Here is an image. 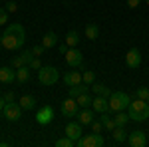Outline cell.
Here are the masks:
<instances>
[{
	"label": "cell",
	"instance_id": "23",
	"mask_svg": "<svg viewBox=\"0 0 149 147\" xmlns=\"http://www.w3.org/2000/svg\"><path fill=\"white\" fill-rule=\"evenodd\" d=\"M16 79H18L20 84H26V82L30 79V68H28V66L18 68V70H16Z\"/></svg>",
	"mask_w": 149,
	"mask_h": 147
},
{
	"label": "cell",
	"instance_id": "35",
	"mask_svg": "<svg viewBox=\"0 0 149 147\" xmlns=\"http://www.w3.org/2000/svg\"><path fill=\"white\" fill-rule=\"evenodd\" d=\"M44 50H46V48H44L42 44H40V46L36 44L34 48H32V52H34V56H36V58H40V56H42V54H44Z\"/></svg>",
	"mask_w": 149,
	"mask_h": 147
},
{
	"label": "cell",
	"instance_id": "2",
	"mask_svg": "<svg viewBox=\"0 0 149 147\" xmlns=\"http://www.w3.org/2000/svg\"><path fill=\"white\" fill-rule=\"evenodd\" d=\"M127 113L131 117V121H145L149 117V105L145 100H139L135 98V102H129V107H127Z\"/></svg>",
	"mask_w": 149,
	"mask_h": 147
},
{
	"label": "cell",
	"instance_id": "7",
	"mask_svg": "<svg viewBox=\"0 0 149 147\" xmlns=\"http://www.w3.org/2000/svg\"><path fill=\"white\" fill-rule=\"evenodd\" d=\"M60 111H62L64 117H76L78 111H80V105H78V102H76L74 98H68V100H64V102H62Z\"/></svg>",
	"mask_w": 149,
	"mask_h": 147
},
{
	"label": "cell",
	"instance_id": "6",
	"mask_svg": "<svg viewBox=\"0 0 149 147\" xmlns=\"http://www.w3.org/2000/svg\"><path fill=\"white\" fill-rule=\"evenodd\" d=\"M2 115L8 119V121H18L22 117V105L18 102H6L4 109H2Z\"/></svg>",
	"mask_w": 149,
	"mask_h": 147
},
{
	"label": "cell",
	"instance_id": "30",
	"mask_svg": "<svg viewBox=\"0 0 149 147\" xmlns=\"http://www.w3.org/2000/svg\"><path fill=\"white\" fill-rule=\"evenodd\" d=\"M10 66L14 70H18V68H22V66H26V64H24V60H22V56H14L10 60Z\"/></svg>",
	"mask_w": 149,
	"mask_h": 147
},
{
	"label": "cell",
	"instance_id": "27",
	"mask_svg": "<svg viewBox=\"0 0 149 147\" xmlns=\"http://www.w3.org/2000/svg\"><path fill=\"white\" fill-rule=\"evenodd\" d=\"M81 82H84V84H88V86H92L93 82H95V72H92V70H86V72L81 74Z\"/></svg>",
	"mask_w": 149,
	"mask_h": 147
},
{
	"label": "cell",
	"instance_id": "10",
	"mask_svg": "<svg viewBox=\"0 0 149 147\" xmlns=\"http://www.w3.org/2000/svg\"><path fill=\"white\" fill-rule=\"evenodd\" d=\"M52 119H54V109H52L50 105L40 107L38 113H36V121H38V125H50Z\"/></svg>",
	"mask_w": 149,
	"mask_h": 147
},
{
	"label": "cell",
	"instance_id": "21",
	"mask_svg": "<svg viewBox=\"0 0 149 147\" xmlns=\"http://www.w3.org/2000/svg\"><path fill=\"white\" fill-rule=\"evenodd\" d=\"M70 90V98H78V95H81V93H88V90H90V86L88 84H78V86H72V88H68Z\"/></svg>",
	"mask_w": 149,
	"mask_h": 147
},
{
	"label": "cell",
	"instance_id": "25",
	"mask_svg": "<svg viewBox=\"0 0 149 147\" xmlns=\"http://www.w3.org/2000/svg\"><path fill=\"white\" fill-rule=\"evenodd\" d=\"M78 42H80V34H78L76 30H68V34H66V44H68L70 48H76Z\"/></svg>",
	"mask_w": 149,
	"mask_h": 147
},
{
	"label": "cell",
	"instance_id": "32",
	"mask_svg": "<svg viewBox=\"0 0 149 147\" xmlns=\"http://www.w3.org/2000/svg\"><path fill=\"white\" fill-rule=\"evenodd\" d=\"M102 129H103L102 119H100V121H95V119H93V121H92V131H95V133H102Z\"/></svg>",
	"mask_w": 149,
	"mask_h": 147
},
{
	"label": "cell",
	"instance_id": "11",
	"mask_svg": "<svg viewBox=\"0 0 149 147\" xmlns=\"http://www.w3.org/2000/svg\"><path fill=\"white\" fill-rule=\"evenodd\" d=\"M66 135L72 137L74 141H78L84 135V125L80 121H68V125H66Z\"/></svg>",
	"mask_w": 149,
	"mask_h": 147
},
{
	"label": "cell",
	"instance_id": "37",
	"mask_svg": "<svg viewBox=\"0 0 149 147\" xmlns=\"http://www.w3.org/2000/svg\"><path fill=\"white\" fill-rule=\"evenodd\" d=\"M14 98H16L14 91H6V93H4V102H14Z\"/></svg>",
	"mask_w": 149,
	"mask_h": 147
},
{
	"label": "cell",
	"instance_id": "1",
	"mask_svg": "<svg viewBox=\"0 0 149 147\" xmlns=\"http://www.w3.org/2000/svg\"><path fill=\"white\" fill-rule=\"evenodd\" d=\"M24 42H26V30H24L22 24H18V22L8 24L4 34H2V48H6L10 52H16V50H22Z\"/></svg>",
	"mask_w": 149,
	"mask_h": 147
},
{
	"label": "cell",
	"instance_id": "31",
	"mask_svg": "<svg viewBox=\"0 0 149 147\" xmlns=\"http://www.w3.org/2000/svg\"><path fill=\"white\" fill-rule=\"evenodd\" d=\"M34 58L36 56H34V52H32V50H24V52H22V60H24V64H26V66H28Z\"/></svg>",
	"mask_w": 149,
	"mask_h": 147
},
{
	"label": "cell",
	"instance_id": "26",
	"mask_svg": "<svg viewBox=\"0 0 149 147\" xmlns=\"http://www.w3.org/2000/svg\"><path fill=\"white\" fill-rule=\"evenodd\" d=\"M92 100H93V98H90L88 93H81V95L76 98V102H78L80 107H92Z\"/></svg>",
	"mask_w": 149,
	"mask_h": 147
},
{
	"label": "cell",
	"instance_id": "34",
	"mask_svg": "<svg viewBox=\"0 0 149 147\" xmlns=\"http://www.w3.org/2000/svg\"><path fill=\"white\" fill-rule=\"evenodd\" d=\"M28 68H30V70H40V68H42V62H40V58H34V60L28 64Z\"/></svg>",
	"mask_w": 149,
	"mask_h": 147
},
{
	"label": "cell",
	"instance_id": "33",
	"mask_svg": "<svg viewBox=\"0 0 149 147\" xmlns=\"http://www.w3.org/2000/svg\"><path fill=\"white\" fill-rule=\"evenodd\" d=\"M8 14H10V12L6 10V8H0V26L8 22Z\"/></svg>",
	"mask_w": 149,
	"mask_h": 147
},
{
	"label": "cell",
	"instance_id": "12",
	"mask_svg": "<svg viewBox=\"0 0 149 147\" xmlns=\"http://www.w3.org/2000/svg\"><path fill=\"white\" fill-rule=\"evenodd\" d=\"M92 109L95 113H107L109 111V100L103 95H95L92 100Z\"/></svg>",
	"mask_w": 149,
	"mask_h": 147
},
{
	"label": "cell",
	"instance_id": "22",
	"mask_svg": "<svg viewBox=\"0 0 149 147\" xmlns=\"http://www.w3.org/2000/svg\"><path fill=\"white\" fill-rule=\"evenodd\" d=\"M86 38L92 40V42L100 38V28H97V24H88V26H86Z\"/></svg>",
	"mask_w": 149,
	"mask_h": 147
},
{
	"label": "cell",
	"instance_id": "13",
	"mask_svg": "<svg viewBox=\"0 0 149 147\" xmlns=\"http://www.w3.org/2000/svg\"><path fill=\"white\" fill-rule=\"evenodd\" d=\"M139 64H141V54H139L137 48H131L125 54V66L131 68V70H135V68H139Z\"/></svg>",
	"mask_w": 149,
	"mask_h": 147
},
{
	"label": "cell",
	"instance_id": "8",
	"mask_svg": "<svg viewBox=\"0 0 149 147\" xmlns=\"http://www.w3.org/2000/svg\"><path fill=\"white\" fill-rule=\"evenodd\" d=\"M66 62H68L70 68H81L84 66V56L78 48H70L66 52Z\"/></svg>",
	"mask_w": 149,
	"mask_h": 147
},
{
	"label": "cell",
	"instance_id": "15",
	"mask_svg": "<svg viewBox=\"0 0 149 147\" xmlns=\"http://www.w3.org/2000/svg\"><path fill=\"white\" fill-rule=\"evenodd\" d=\"M64 84H66L68 88L78 86V84H84V82H81V74H80V72H76V70L66 72V74H64Z\"/></svg>",
	"mask_w": 149,
	"mask_h": 147
},
{
	"label": "cell",
	"instance_id": "36",
	"mask_svg": "<svg viewBox=\"0 0 149 147\" xmlns=\"http://www.w3.org/2000/svg\"><path fill=\"white\" fill-rule=\"evenodd\" d=\"M6 10H8V12H16V10H18V4H16V2H12V0H10V2L6 4Z\"/></svg>",
	"mask_w": 149,
	"mask_h": 147
},
{
	"label": "cell",
	"instance_id": "42",
	"mask_svg": "<svg viewBox=\"0 0 149 147\" xmlns=\"http://www.w3.org/2000/svg\"><path fill=\"white\" fill-rule=\"evenodd\" d=\"M145 2H147V6H149V0H145Z\"/></svg>",
	"mask_w": 149,
	"mask_h": 147
},
{
	"label": "cell",
	"instance_id": "5",
	"mask_svg": "<svg viewBox=\"0 0 149 147\" xmlns=\"http://www.w3.org/2000/svg\"><path fill=\"white\" fill-rule=\"evenodd\" d=\"M103 143H105V139H103L102 133H95V131H92L90 135H81L78 141H76V145L78 147H102Z\"/></svg>",
	"mask_w": 149,
	"mask_h": 147
},
{
	"label": "cell",
	"instance_id": "24",
	"mask_svg": "<svg viewBox=\"0 0 149 147\" xmlns=\"http://www.w3.org/2000/svg\"><path fill=\"white\" fill-rule=\"evenodd\" d=\"M113 119H115V125H123V127L131 121V117H129V113H125V109H123V111H115Z\"/></svg>",
	"mask_w": 149,
	"mask_h": 147
},
{
	"label": "cell",
	"instance_id": "3",
	"mask_svg": "<svg viewBox=\"0 0 149 147\" xmlns=\"http://www.w3.org/2000/svg\"><path fill=\"white\" fill-rule=\"evenodd\" d=\"M107 100H109V109L111 111H123V109L129 107V102H131V98L125 91H111V95Z\"/></svg>",
	"mask_w": 149,
	"mask_h": 147
},
{
	"label": "cell",
	"instance_id": "29",
	"mask_svg": "<svg viewBox=\"0 0 149 147\" xmlns=\"http://www.w3.org/2000/svg\"><path fill=\"white\" fill-rule=\"evenodd\" d=\"M135 98H139V100H145V102H147V98H149V88H137V90H135Z\"/></svg>",
	"mask_w": 149,
	"mask_h": 147
},
{
	"label": "cell",
	"instance_id": "4",
	"mask_svg": "<svg viewBox=\"0 0 149 147\" xmlns=\"http://www.w3.org/2000/svg\"><path fill=\"white\" fill-rule=\"evenodd\" d=\"M58 79H60V72L54 66H42L38 70V82L42 86H56Z\"/></svg>",
	"mask_w": 149,
	"mask_h": 147
},
{
	"label": "cell",
	"instance_id": "19",
	"mask_svg": "<svg viewBox=\"0 0 149 147\" xmlns=\"http://www.w3.org/2000/svg\"><path fill=\"white\" fill-rule=\"evenodd\" d=\"M58 44V34L56 32H46L42 36V46L44 48H54Z\"/></svg>",
	"mask_w": 149,
	"mask_h": 147
},
{
	"label": "cell",
	"instance_id": "9",
	"mask_svg": "<svg viewBox=\"0 0 149 147\" xmlns=\"http://www.w3.org/2000/svg\"><path fill=\"white\" fill-rule=\"evenodd\" d=\"M127 143L131 147H145L147 145V135H145V131L135 129V131L127 133Z\"/></svg>",
	"mask_w": 149,
	"mask_h": 147
},
{
	"label": "cell",
	"instance_id": "43",
	"mask_svg": "<svg viewBox=\"0 0 149 147\" xmlns=\"http://www.w3.org/2000/svg\"><path fill=\"white\" fill-rule=\"evenodd\" d=\"M147 105H149V98H147Z\"/></svg>",
	"mask_w": 149,
	"mask_h": 147
},
{
	"label": "cell",
	"instance_id": "20",
	"mask_svg": "<svg viewBox=\"0 0 149 147\" xmlns=\"http://www.w3.org/2000/svg\"><path fill=\"white\" fill-rule=\"evenodd\" d=\"M18 103L22 105V109H26V111H30V109H34V107H36V98L28 93V95H22Z\"/></svg>",
	"mask_w": 149,
	"mask_h": 147
},
{
	"label": "cell",
	"instance_id": "41",
	"mask_svg": "<svg viewBox=\"0 0 149 147\" xmlns=\"http://www.w3.org/2000/svg\"><path fill=\"white\" fill-rule=\"evenodd\" d=\"M0 46H2V36H0Z\"/></svg>",
	"mask_w": 149,
	"mask_h": 147
},
{
	"label": "cell",
	"instance_id": "16",
	"mask_svg": "<svg viewBox=\"0 0 149 147\" xmlns=\"http://www.w3.org/2000/svg\"><path fill=\"white\" fill-rule=\"evenodd\" d=\"M93 109H90V107H81V111H78V121H80L81 125H92V121H93Z\"/></svg>",
	"mask_w": 149,
	"mask_h": 147
},
{
	"label": "cell",
	"instance_id": "17",
	"mask_svg": "<svg viewBox=\"0 0 149 147\" xmlns=\"http://www.w3.org/2000/svg\"><path fill=\"white\" fill-rule=\"evenodd\" d=\"M111 137H113L115 143H123V141H127V131L123 125H115V129L111 131Z\"/></svg>",
	"mask_w": 149,
	"mask_h": 147
},
{
	"label": "cell",
	"instance_id": "38",
	"mask_svg": "<svg viewBox=\"0 0 149 147\" xmlns=\"http://www.w3.org/2000/svg\"><path fill=\"white\" fill-rule=\"evenodd\" d=\"M139 4H141V0H127V6L129 8H137Z\"/></svg>",
	"mask_w": 149,
	"mask_h": 147
},
{
	"label": "cell",
	"instance_id": "39",
	"mask_svg": "<svg viewBox=\"0 0 149 147\" xmlns=\"http://www.w3.org/2000/svg\"><path fill=\"white\" fill-rule=\"evenodd\" d=\"M68 50H70V46H68V44H60V52H62V54H66Z\"/></svg>",
	"mask_w": 149,
	"mask_h": 147
},
{
	"label": "cell",
	"instance_id": "14",
	"mask_svg": "<svg viewBox=\"0 0 149 147\" xmlns=\"http://www.w3.org/2000/svg\"><path fill=\"white\" fill-rule=\"evenodd\" d=\"M0 82H2V84H12V82H16V70L12 68V66L0 68Z\"/></svg>",
	"mask_w": 149,
	"mask_h": 147
},
{
	"label": "cell",
	"instance_id": "28",
	"mask_svg": "<svg viewBox=\"0 0 149 147\" xmlns=\"http://www.w3.org/2000/svg\"><path fill=\"white\" fill-rule=\"evenodd\" d=\"M74 145H76V141H74L72 137H68V135L56 141V147H74Z\"/></svg>",
	"mask_w": 149,
	"mask_h": 147
},
{
	"label": "cell",
	"instance_id": "18",
	"mask_svg": "<svg viewBox=\"0 0 149 147\" xmlns=\"http://www.w3.org/2000/svg\"><path fill=\"white\" fill-rule=\"evenodd\" d=\"M92 90L95 91V95H103V98H109V95H111V90H109L105 84H100V82H93Z\"/></svg>",
	"mask_w": 149,
	"mask_h": 147
},
{
	"label": "cell",
	"instance_id": "40",
	"mask_svg": "<svg viewBox=\"0 0 149 147\" xmlns=\"http://www.w3.org/2000/svg\"><path fill=\"white\" fill-rule=\"evenodd\" d=\"M4 105H6V102H4V98H0V111L4 109Z\"/></svg>",
	"mask_w": 149,
	"mask_h": 147
}]
</instances>
